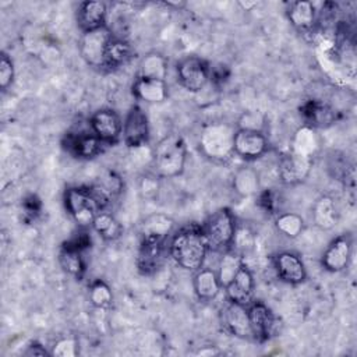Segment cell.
I'll use <instances>...</instances> for the list:
<instances>
[{
    "mask_svg": "<svg viewBox=\"0 0 357 357\" xmlns=\"http://www.w3.org/2000/svg\"><path fill=\"white\" fill-rule=\"evenodd\" d=\"M209 248L205 241L202 227L188 225L178 229L169 243V254L183 269L195 272L204 266Z\"/></svg>",
    "mask_w": 357,
    "mask_h": 357,
    "instance_id": "6da1fadb",
    "label": "cell"
},
{
    "mask_svg": "<svg viewBox=\"0 0 357 357\" xmlns=\"http://www.w3.org/2000/svg\"><path fill=\"white\" fill-rule=\"evenodd\" d=\"M209 251L225 252L233 247L237 223L229 208H219L212 212L201 226Z\"/></svg>",
    "mask_w": 357,
    "mask_h": 357,
    "instance_id": "7a4b0ae2",
    "label": "cell"
},
{
    "mask_svg": "<svg viewBox=\"0 0 357 357\" xmlns=\"http://www.w3.org/2000/svg\"><path fill=\"white\" fill-rule=\"evenodd\" d=\"M187 160V145L183 137L169 135L163 138L153 153V167L159 177H176L183 173Z\"/></svg>",
    "mask_w": 357,
    "mask_h": 357,
    "instance_id": "3957f363",
    "label": "cell"
},
{
    "mask_svg": "<svg viewBox=\"0 0 357 357\" xmlns=\"http://www.w3.org/2000/svg\"><path fill=\"white\" fill-rule=\"evenodd\" d=\"M236 130L226 123H211L199 134L202 153L218 162H225L234 155L233 139Z\"/></svg>",
    "mask_w": 357,
    "mask_h": 357,
    "instance_id": "277c9868",
    "label": "cell"
},
{
    "mask_svg": "<svg viewBox=\"0 0 357 357\" xmlns=\"http://www.w3.org/2000/svg\"><path fill=\"white\" fill-rule=\"evenodd\" d=\"M64 206L78 227L91 229L95 216L102 211L91 187H68L64 192Z\"/></svg>",
    "mask_w": 357,
    "mask_h": 357,
    "instance_id": "5b68a950",
    "label": "cell"
},
{
    "mask_svg": "<svg viewBox=\"0 0 357 357\" xmlns=\"http://www.w3.org/2000/svg\"><path fill=\"white\" fill-rule=\"evenodd\" d=\"M177 79L188 92L198 93L209 84L211 66L199 56H185L177 63Z\"/></svg>",
    "mask_w": 357,
    "mask_h": 357,
    "instance_id": "8992f818",
    "label": "cell"
},
{
    "mask_svg": "<svg viewBox=\"0 0 357 357\" xmlns=\"http://www.w3.org/2000/svg\"><path fill=\"white\" fill-rule=\"evenodd\" d=\"M114 33L109 26H103L95 31L84 32L79 39V54L84 61L93 67L100 68L105 63V53L109 42L113 39Z\"/></svg>",
    "mask_w": 357,
    "mask_h": 357,
    "instance_id": "52a82bcc",
    "label": "cell"
},
{
    "mask_svg": "<svg viewBox=\"0 0 357 357\" xmlns=\"http://www.w3.org/2000/svg\"><path fill=\"white\" fill-rule=\"evenodd\" d=\"M63 149L77 159H93L103 152L105 144L89 131H67L61 139Z\"/></svg>",
    "mask_w": 357,
    "mask_h": 357,
    "instance_id": "ba28073f",
    "label": "cell"
},
{
    "mask_svg": "<svg viewBox=\"0 0 357 357\" xmlns=\"http://www.w3.org/2000/svg\"><path fill=\"white\" fill-rule=\"evenodd\" d=\"M247 311L252 340L264 343L275 336L278 331V318L264 301L254 300L250 305H247Z\"/></svg>",
    "mask_w": 357,
    "mask_h": 357,
    "instance_id": "9c48e42d",
    "label": "cell"
},
{
    "mask_svg": "<svg viewBox=\"0 0 357 357\" xmlns=\"http://www.w3.org/2000/svg\"><path fill=\"white\" fill-rule=\"evenodd\" d=\"M89 130L105 145H113L123 135V120L113 109H98L89 117Z\"/></svg>",
    "mask_w": 357,
    "mask_h": 357,
    "instance_id": "30bf717a",
    "label": "cell"
},
{
    "mask_svg": "<svg viewBox=\"0 0 357 357\" xmlns=\"http://www.w3.org/2000/svg\"><path fill=\"white\" fill-rule=\"evenodd\" d=\"M149 121L141 106L134 105L128 109L123 120V141L128 148L137 149L149 142Z\"/></svg>",
    "mask_w": 357,
    "mask_h": 357,
    "instance_id": "8fae6325",
    "label": "cell"
},
{
    "mask_svg": "<svg viewBox=\"0 0 357 357\" xmlns=\"http://www.w3.org/2000/svg\"><path fill=\"white\" fill-rule=\"evenodd\" d=\"M312 167L311 156L290 151L283 153L278 162V177L287 185H294L307 178Z\"/></svg>",
    "mask_w": 357,
    "mask_h": 357,
    "instance_id": "7c38bea8",
    "label": "cell"
},
{
    "mask_svg": "<svg viewBox=\"0 0 357 357\" xmlns=\"http://www.w3.org/2000/svg\"><path fill=\"white\" fill-rule=\"evenodd\" d=\"M233 149H234V155L250 162L264 156L268 152L269 141L265 132L236 128Z\"/></svg>",
    "mask_w": 357,
    "mask_h": 357,
    "instance_id": "4fadbf2b",
    "label": "cell"
},
{
    "mask_svg": "<svg viewBox=\"0 0 357 357\" xmlns=\"http://www.w3.org/2000/svg\"><path fill=\"white\" fill-rule=\"evenodd\" d=\"M353 241L349 234H340L335 237L322 254L321 264L325 271L336 273L344 271L351 259Z\"/></svg>",
    "mask_w": 357,
    "mask_h": 357,
    "instance_id": "5bb4252c",
    "label": "cell"
},
{
    "mask_svg": "<svg viewBox=\"0 0 357 357\" xmlns=\"http://www.w3.org/2000/svg\"><path fill=\"white\" fill-rule=\"evenodd\" d=\"M220 324L223 329L231 336L252 340L248 311L245 305L227 300L220 310Z\"/></svg>",
    "mask_w": 357,
    "mask_h": 357,
    "instance_id": "9a60e30c",
    "label": "cell"
},
{
    "mask_svg": "<svg viewBox=\"0 0 357 357\" xmlns=\"http://www.w3.org/2000/svg\"><path fill=\"white\" fill-rule=\"evenodd\" d=\"M278 278L287 284H300L307 279V269L297 252L280 251L273 257Z\"/></svg>",
    "mask_w": 357,
    "mask_h": 357,
    "instance_id": "2e32d148",
    "label": "cell"
},
{
    "mask_svg": "<svg viewBox=\"0 0 357 357\" xmlns=\"http://www.w3.org/2000/svg\"><path fill=\"white\" fill-rule=\"evenodd\" d=\"M225 291H226V300L229 301H233L245 307L254 301L255 280L251 269L245 265V262L240 266L233 280L225 287Z\"/></svg>",
    "mask_w": 357,
    "mask_h": 357,
    "instance_id": "e0dca14e",
    "label": "cell"
},
{
    "mask_svg": "<svg viewBox=\"0 0 357 357\" xmlns=\"http://www.w3.org/2000/svg\"><path fill=\"white\" fill-rule=\"evenodd\" d=\"M300 117L308 128H326L336 121V112L326 102L307 99L298 107Z\"/></svg>",
    "mask_w": 357,
    "mask_h": 357,
    "instance_id": "ac0fdd59",
    "label": "cell"
},
{
    "mask_svg": "<svg viewBox=\"0 0 357 357\" xmlns=\"http://www.w3.org/2000/svg\"><path fill=\"white\" fill-rule=\"evenodd\" d=\"M106 21H107V6L105 1L86 0L78 4L77 24L82 33L107 26Z\"/></svg>",
    "mask_w": 357,
    "mask_h": 357,
    "instance_id": "d6986e66",
    "label": "cell"
},
{
    "mask_svg": "<svg viewBox=\"0 0 357 357\" xmlns=\"http://www.w3.org/2000/svg\"><path fill=\"white\" fill-rule=\"evenodd\" d=\"M165 241V238L142 236L137 257V268L142 275H151L159 268L163 258Z\"/></svg>",
    "mask_w": 357,
    "mask_h": 357,
    "instance_id": "ffe728a7",
    "label": "cell"
},
{
    "mask_svg": "<svg viewBox=\"0 0 357 357\" xmlns=\"http://www.w3.org/2000/svg\"><path fill=\"white\" fill-rule=\"evenodd\" d=\"M131 92L134 98L145 103H160L166 100L169 95V88L166 81L137 75L131 86Z\"/></svg>",
    "mask_w": 357,
    "mask_h": 357,
    "instance_id": "44dd1931",
    "label": "cell"
},
{
    "mask_svg": "<svg viewBox=\"0 0 357 357\" xmlns=\"http://www.w3.org/2000/svg\"><path fill=\"white\" fill-rule=\"evenodd\" d=\"M192 287L197 297L201 301H211L216 298L220 290L223 289L216 271L205 266L195 271V275L192 279Z\"/></svg>",
    "mask_w": 357,
    "mask_h": 357,
    "instance_id": "7402d4cb",
    "label": "cell"
},
{
    "mask_svg": "<svg viewBox=\"0 0 357 357\" xmlns=\"http://www.w3.org/2000/svg\"><path fill=\"white\" fill-rule=\"evenodd\" d=\"M287 18L297 31L308 32L317 22L315 6L308 0L293 1L287 8Z\"/></svg>",
    "mask_w": 357,
    "mask_h": 357,
    "instance_id": "603a6c76",
    "label": "cell"
},
{
    "mask_svg": "<svg viewBox=\"0 0 357 357\" xmlns=\"http://www.w3.org/2000/svg\"><path fill=\"white\" fill-rule=\"evenodd\" d=\"M312 220L321 230H331L339 222V212L331 195H321L312 206Z\"/></svg>",
    "mask_w": 357,
    "mask_h": 357,
    "instance_id": "cb8c5ba5",
    "label": "cell"
},
{
    "mask_svg": "<svg viewBox=\"0 0 357 357\" xmlns=\"http://www.w3.org/2000/svg\"><path fill=\"white\" fill-rule=\"evenodd\" d=\"M131 54H132L131 45L126 39L114 35L106 47L105 63L102 70L113 71L123 67L131 59Z\"/></svg>",
    "mask_w": 357,
    "mask_h": 357,
    "instance_id": "d4e9b609",
    "label": "cell"
},
{
    "mask_svg": "<svg viewBox=\"0 0 357 357\" xmlns=\"http://www.w3.org/2000/svg\"><path fill=\"white\" fill-rule=\"evenodd\" d=\"M59 264L66 273L81 280L86 272V261L84 258V251L75 250L66 245L64 243L59 251Z\"/></svg>",
    "mask_w": 357,
    "mask_h": 357,
    "instance_id": "484cf974",
    "label": "cell"
},
{
    "mask_svg": "<svg viewBox=\"0 0 357 357\" xmlns=\"http://www.w3.org/2000/svg\"><path fill=\"white\" fill-rule=\"evenodd\" d=\"M91 229L96 231V234L106 241H114L120 238L124 230L123 225L116 219V216L106 209L100 211L95 216Z\"/></svg>",
    "mask_w": 357,
    "mask_h": 357,
    "instance_id": "4316f807",
    "label": "cell"
},
{
    "mask_svg": "<svg viewBox=\"0 0 357 357\" xmlns=\"http://www.w3.org/2000/svg\"><path fill=\"white\" fill-rule=\"evenodd\" d=\"M233 188L241 197H251L259 192V176L255 169L241 166L233 176Z\"/></svg>",
    "mask_w": 357,
    "mask_h": 357,
    "instance_id": "83f0119b",
    "label": "cell"
},
{
    "mask_svg": "<svg viewBox=\"0 0 357 357\" xmlns=\"http://www.w3.org/2000/svg\"><path fill=\"white\" fill-rule=\"evenodd\" d=\"M244 264L241 252H238L234 248H230L225 252H222V258L219 261V268L216 271L218 278L220 280L222 287L225 289L236 276L240 266Z\"/></svg>",
    "mask_w": 357,
    "mask_h": 357,
    "instance_id": "f1b7e54d",
    "label": "cell"
},
{
    "mask_svg": "<svg viewBox=\"0 0 357 357\" xmlns=\"http://www.w3.org/2000/svg\"><path fill=\"white\" fill-rule=\"evenodd\" d=\"M139 77L155 78L166 81L167 75V60L160 53L152 52L145 54L139 61Z\"/></svg>",
    "mask_w": 357,
    "mask_h": 357,
    "instance_id": "f546056e",
    "label": "cell"
},
{
    "mask_svg": "<svg viewBox=\"0 0 357 357\" xmlns=\"http://www.w3.org/2000/svg\"><path fill=\"white\" fill-rule=\"evenodd\" d=\"M275 226L283 236L296 238L304 230V219L296 212H282L278 213Z\"/></svg>",
    "mask_w": 357,
    "mask_h": 357,
    "instance_id": "4dcf8cb0",
    "label": "cell"
},
{
    "mask_svg": "<svg viewBox=\"0 0 357 357\" xmlns=\"http://www.w3.org/2000/svg\"><path fill=\"white\" fill-rule=\"evenodd\" d=\"M88 296H89V301L95 308H100V310H107L112 307L113 304V293L110 286L102 280V279H95L93 282H91L89 284V290H88Z\"/></svg>",
    "mask_w": 357,
    "mask_h": 357,
    "instance_id": "1f68e13d",
    "label": "cell"
},
{
    "mask_svg": "<svg viewBox=\"0 0 357 357\" xmlns=\"http://www.w3.org/2000/svg\"><path fill=\"white\" fill-rule=\"evenodd\" d=\"M173 226L172 219L163 215H153L148 218L144 222V231L142 236H149V237H156V238H165L170 233V229Z\"/></svg>",
    "mask_w": 357,
    "mask_h": 357,
    "instance_id": "d6a6232c",
    "label": "cell"
},
{
    "mask_svg": "<svg viewBox=\"0 0 357 357\" xmlns=\"http://www.w3.org/2000/svg\"><path fill=\"white\" fill-rule=\"evenodd\" d=\"M265 123H266V117L262 113H259V112H244L240 116L238 121H237V128L264 132Z\"/></svg>",
    "mask_w": 357,
    "mask_h": 357,
    "instance_id": "836d02e7",
    "label": "cell"
},
{
    "mask_svg": "<svg viewBox=\"0 0 357 357\" xmlns=\"http://www.w3.org/2000/svg\"><path fill=\"white\" fill-rule=\"evenodd\" d=\"M43 204L36 194H28L22 198L21 209L25 222H33L42 213Z\"/></svg>",
    "mask_w": 357,
    "mask_h": 357,
    "instance_id": "e575fe53",
    "label": "cell"
},
{
    "mask_svg": "<svg viewBox=\"0 0 357 357\" xmlns=\"http://www.w3.org/2000/svg\"><path fill=\"white\" fill-rule=\"evenodd\" d=\"M14 63L13 59L3 52L0 56V88L1 91H7L10 88V85L14 81Z\"/></svg>",
    "mask_w": 357,
    "mask_h": 357,
    "instance_id": "d590c367",
    "label": "cell"
},
{
    "mask_svg": "<svg viewBox=\"0 0 357 357\" xmlns=\"http://www.w3.org/2000/svg\"><path fill=\"white\" fill-rule=\"evenodd\" d=\"M77 353H78V346H77L75 339H73V337L59 339L53 344L52 351H50L52 356H59V357H73Z\"/></svg>",
    "mask_w": 357,
    "mask_h": 357,
    "instance_id": "8d00e7d4",
    "label": "cell"
},
{
    "mask_svg": "<svg viewBox=\"0 0 357 357\" xmlns=\"http://www.w3.org/2000/svg\"><path fill=\"white\" fill-rule=\"evenodd\" d=\"M258 195V205L268 213H275L276 212V208H278V198H276V194L271 190V188H266V190H259V192L257 194Z\"/></svg>",
    "mask_w": 357,
    "mask_h": 357,
    "instance_id": "74e56055",
    "label": "cell"
},
{
    "mask_svg": "<svg viewBox=\"0 0 357 357\" xmlns=\"http://www.w3.org/2000/svg\"><path fill=\"white\" fill-rule=\"evenodd\" d=\"M230 78V70L229 67L223 66V64H218L211 67V74H209V82L216 86L220 88L223 86Z\"/></svg>",
    "mask_w": 357,
    "mask_h": 357,
    "instance_id": "f35d334b",
    "label": "cell"
},
{
    "mask_svg": "<svg viewBox=\"0 0 357 357\" xmlns=\"http://www.w3.org/2000/svg\"><path fill=\"white\" fill-rule=\"evenodd\" d=\"M158 177L159 176H145V177H142L141 184H139V190H141V194L144 197L151 198L155 194H158V190H159Z\"/></svg>",
    "mask_w": 357,
    "mask_h": 357,
    "instance_id": "ab89813d",
    "label": "cell"
},
{
    "mask_svg": "<svg viewBox=\"0 0 357 357\" xmlns=\"http://www.w3.org/2000/svg\"><path fill=\"white\" fill-rule=\"evenodd\" d=\"M24 354L25 356H52L50 354V351H47L40 343H38V342H32L28 347H26V350L24 351Z\"/></svg>",
    "mask_w": 357,
    "mask_h": 357,
    "instance_id": "60d3db41",
    "label": "cell"
}]
</instances>
